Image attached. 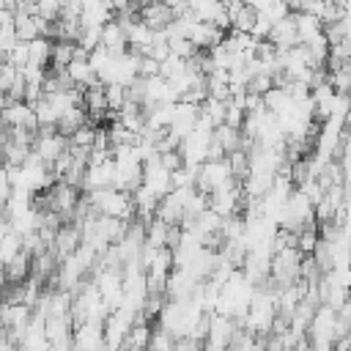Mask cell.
<instances>
[{"label":"cell","mask_w":351,"mask_h":351,"mask_svg":"<svg viewBox=\"0 0 351 351\" xmlns=\"http://www.w3.org/2000/svg\"><path fill=\"white\" fill-rule=\"evenodd\" d=\"M3 60L11 63V66H16V69L25 66V63H27V41H16V44L3 55Z\"/></svg>","instance_id":"cell-7"},{"label":"cell","mask_w":351,"mask_h":351,"mask_svg":"<svg viewBox=\"0 0 351 351\" xmlns=\"http://www.w3.org/2000/svg\"><path fill=\"white\" fill-rule=\"evenodd\" d=\"M137 19L145 22L151 30H162V27H167L173 22V11L167 5H162L159 0H154V3L143 5V8H137Z\"/></svg>","instance_id":"cell-1"},{"label":"cell","mask_w":351,"mask_h":351,"mask_svg":"<svg viewBox=\"0 0 351 351\" xmlns=\"http://www.w3.org/2000/svg\"><path fill=\"white\" fill-rule=\"evenodd\" d=\"M30 255L25 250H19L8 263H3V271H5V280L8 282H22L27 274H30Z\"/></svg>","instance_id":"cell-5"},{"label":"cell","mask_w":351,"mask_h":351,"mask_svg":"<svg viewBox=\"0 0 351 351\" xmlns=\"http://www.w3.org/2000/svg\"><path fill=\"white\" fill-rule=\"evenodd\" d=\"M27 3H36V0H27Z\"/></svg>","instance_id":"cell-9"},{"label":"cell","mask_w":351,"mask_h":351,"mask_svg":"<svg viewBox=\"0 0 351 351\" xmlns=\"http://www.w3.org/2000/svg\"><path fill=\"white\" fill-rule=\"evenodd\" d=\"M241 3H244V5H250L252 11H263V8H266L271 0H241Z\"/></svg>","instance_id":"cell-8"},{"label":"cell","mask_w":351,"mask_h":351,"mask_svg":"<svg viewBox=\"0 0 351 351\" xmlns=\"http://www.w3.org/2000/svg\"><path fill=\"white\" fill-rule=\"evenodd\" d=\"M99 47H104L110 52H126V33H123V27L115 19H110V22L101 25V41H99Z\"/></svg>","instance_id":"cell-4"},{"label":"cell","mask_w":351,"mask_h":351,"mask_svg":"<svg viewBox=\"0 0 351 351\" xmlns=\"http://www.w3.org/2000/svg\"><path fill=\"white\" fill-rule=\"evenodd\" d=\"M112 19V8L104 5L101 0H82V8H80V25L88 27V25H104Z\"/></svg>","instance_id":"cell-3"},{"label":"cell","mask_w":351,"mask_h":351,"mask_svg":"<svg viewBox=\"0 0 351 351\" xmlns=\"http://www.w3.org/2000/svg\"><path fill=\"white\" fill-rule=\"evenodd\" d=\"M63 71H66V77H69V82L74 85V88H88V85H93V82H99L96 80V74H93V69H90V63H88V58H71L66 66H63Z\"/></svg>","instance_id":"cell-2"},{"label":"cell","mask_w":351,"mask_h":351,"mask_svg":"<svg viewBox=\"0 0 351 351\" xmlns=\"http://www.w3.org/2000/svg\"><path fill=\"white\" fill-rule=\"evenodd\" d=\"M49 47H52V41H49V38H44V36H38V38L27 41V63L47 69V63H49Z\"/></svg>","instance_id":"cell-6"}]
</instances>
